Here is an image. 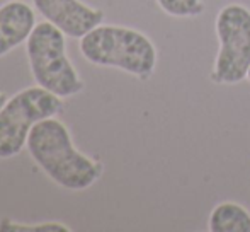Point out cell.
<instances>
[{
  "instance_id": "3",
  "label": "cell",
  "mask_w": 250,
  "mask_h": 232,
  "mask_svg": "<svg viewBox=\"0 0 250 232\" xmlns=\"http://www.w3.org/2000/svg\"><path fill=\"white\" fill-rule=\"evenodd\" d=\"M31 73L40 87L58 97H72L83 89L79 72L66 55L65 34L51 23H38L26 41Z\"/></svg>"
},
{
  "instance_id": "2",
  "label": "cell",
  "mask_w": 250,
  "mask_h": 232,
  "mask_svg": "<svg viewBox=\"0 0 250 232\" xmlns=\"http://www.w3.org/2000/svg\"><path fill=\"white\" fill-rule=\"evenodd\" d=\"M80 53L92 65L114 67L150 79L157 67V48L146 34L125 26H97L80 38Z\"/></svg>"
},
{
  "instance_id": "8",
  "label": "cell",
  "mask_w": 250,
  "mask_h": 232,
  "mask_svg": "<svg viewBox=\"0 0 250 232\" xmlns=\"http://www.w3.org/2000/svg\"><path fill=\"white\" fill-rule=\"evenodd\" d=\"M211 232H250V213L235 202H221L211 210L208 219Z\"/></svg>"
},
{
  "instance_id": "9",
  "label": "cell",
  "mask_w": 250,
  "mask_h": 232,
  "mask_svg": "<svg viewBox=\"0 0 250 232\" xmlns=\"http://www.w3.org/2000/svg\"><path fill=\"white\" fill-rule=\"evenodd\" d=\"M157 3L172 17H198L206 9L203 0H157Z\"/></svg>"
},
{
  "instance_id": "4",
  "label": "cell",
  "mask_w": 250,
  "mask_h": 232,
  "mask_svg": "<svg viewBox=\"0 0 250 232\" xmlns=\"http://www.w3.org/2000/svg\"><path fill=\"white\" fill-rule=\"evenodd\" d=\"M62 110V97L40 86L27 87L7 99L0 110V159L17 156L27 145L33 126Z\"/></svg>"
},
{
  "instance_id": "6",
  "label": "cell",
  "mask_w": 250,
  "mask_h": 232,
  "mask_svg": "<svg viewBox=\"0 0 250 232\" xmlns=\"http://www.w3.org/2000/svg\"><path fill=\"white\" fill-rule=\"evenodd\" d=\"M38 12L56 26L65 36L83 38L101 26L104 12L83 3L82 0H33Z\"/></svg>"
},
{
  "instance_id": "1",
  "label": "cell",
  "mask_w": 250,
  "mask_h": 232,
  "mask_svg": "<svg viewBox=\"0 0 250 232\" xmlns=\"http://www.w3.org/2000/svg\"><path fill=\"white\" fill-rule=\"evenodd\" d=\"M26 147L48 178L72 191L90 188L102 174L101 164L75 149L68 128L55 116L33 126Z\"/></svg>"
},
{
  "instance_id": "11",
  "label": "cell",
  "mask_w": 250,
  "mask_h": 232,
  "mask_svg": "<svg viewBox=\"0 0 250 232\" xmlns=\"http://www.w3.org/2000/svg\"><path fill=\"white\" fill-rule=\"evenodd\" d=\"M5 103H7V97L3 96L2 93H0V110H2V108H3V104H5Z\"/></svg>"
},
{
  "instance_id": "12",
  "label": "cell",
  "mask_w": 250,
  "mask_h": 232,
  "mask_svg": "<svg viewBox=\"0 0 250 232\" xmlns=\"http://www.w3.org/2000/svg\"><path fill=\"white\" fill-rule=\"evenodd\" d=\"M247 79L250 80V67H249V72H247Z\"/></svg>"
},
{
  "instance_id": "10",
  "label": "cell",
  "mask_w": 250,
  "mask_h": 232,
  "mask_svg": "<svg viewBox=\"0 0 250 232\" xmlns=\"http://www.w3.org/2000/svg\"><path fill=\"white\" fill-rule=\"evenodd\" d=\"M0 231H12V232H22V231H46V232H68L70 229L66 226H63V224L60 222H46V224H41V226H21V224H16V222H9V220H3L2 224H0Z\"/></svg>"
},
{
  "instance_id": "5",
  "label": "cell",
  "mask_w": 250,
  "mask_h": 232,
  "mask_svg": "<svg viewBox=\"0 0 250 232\" xmlns=\"http://www.w3.org/2000/svg\"><path fill=\"white\" fill-rule=\"evenodd\" d=\"M214 29L220 50L211 80L220 86L240 84L250 67V10L242 3H228L218 12Z\"/></svg>"
},
{
  "instance_id": "7",
  "label": "cell",
  "mask_w": 250,
  "mask_h": 232,
  "mask_svg": "<svg viewBox=\"0 0 250 232\" xmlns=\"http://www.w3.org/2000/svg\"><path fill=\"white\" fill-rule=\"evenodd\" d=\"M36 26L33 7L24 2H7L0 7V58L27 41Z\"/></svg>"
}]
</instances>
